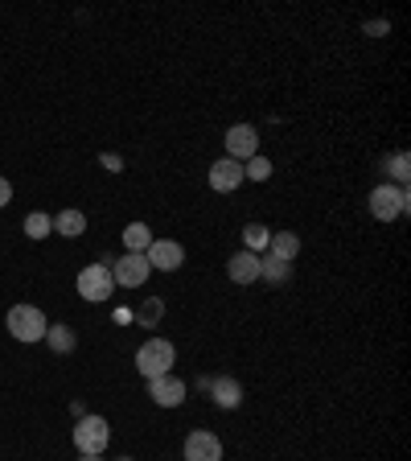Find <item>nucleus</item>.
Segmentation results:
<instances>
[{
    "instance_id": "obj_19",
    "label": "nucleus",
    "mask_w": 411,
    "mask_h": 461,
    "mask_svg": "<svg viewBox=\"0 0 411 461\" xmlns=\"http://www.w3.org/2000/svg\"><path fill=\"white\" fill-rule=\"evenodd\" d=\"M49 230H54V219H49V214L33 211V214L25 219V235H29V240H46Z\"/></svg>"
},
{
    "instance_id": "obj_2",
    "label": "nucleus",
    "mask_w": 411,
    "mask_h": 461,
    "mask_svg": "<svg viewBox=\"0 0 411 461\" xmlns=\"http://www.w3.org/2000/svg\"><path fill=\"white\" fill-rule=\"evenodd\" d=\"M4 326H9V334L17 338V342H41L46 330H49V321L38 305H13L9 317H4Z\"/></svg>"
},
{
    "instance_id": "obj_5",
    "label": "nucleus",
    "mask_w": 411,
    "mask_h": 461,
    "mask_svg": "<svg viewBox=\"0 0 411 461\" xmlns=\"http://www.w3.org/2000/svg\"><path fill=\"white\" fill-rule=\"evenodd\" d=\"M115 293V280H112V268L107 264H86L78 272V297L86 301H107Z\"/></svg>"
},
{
    "instance_id": "obj_12",
    "label": "nucleus",
    "mask_w": 411,
    "mask_h": 461,
    "mask_svg": "<svg viewBox=\"0 0 411 461\" xmlns=\"http://www.w3.org/2000/svg\"><path fill=\"white\" fill-rule=\"evenodd\" d=\"M227 276L235 280V285H255L259 280V256L255 251H235V256H230V264H227Z\"/></svg>"
},
{
    "instance_id": "obj_23",
    "label": "nucleus",
    "mask_w": 411,
    "mask_h": 461,
    "mask_svg": "<svg viewBox=\"0 0 411 461\" xmlns=\"http://www.w3.org/2000/svg\"><path fill=\"white\" fill-rule=\"evenodd\" d=\"M391 173H395V182L407 190V153H395L391 157Z\"/></svg>"
},
{
    "instance_id": "obj_17",
    "label": "nucleus",
    "mask_w": 411,
    "mask_h": 461,
    "mask_svg": "<svg viewBox=\"0 0 411 461\" xmlns=\"http://www.w3.org/2000/svg\"><path fill=\"white\" fill-rule=\"evenodd\" d=\"M148 243H153V230L144 227V222H128L124 227V251H148Z\"/></svg>"
},
{
    "instance_id": "obj_14",
    "label": "nucleus",
    "mask_w": 411,
    "mask_h": 461,
    "mask_svg": "<svg viewBox=\"0 0 411 461\" xmlns=\"http://www.w3.org/2000/svg\"><path fill=\"white\" fill-rule=\"evenodd\" d=\"M214 392V403L219 408H239L243 403V387L235 384V379H214V384H206Z\"/></svg>"
},
{
    "instance_id": "obj_20",
    "label": "nucleus",
    "mask_w": 411,
    "mask_h": 461,
    "mask_svg": "<svg viewBox=\"0 0 411 461\" xmlns=\"http://www.w3.org/2000/svg\"><path fill=\"white\" fill-rule=\"evenodd\" d=\"M46 342L54 346V350H62V355H67V350H75V334H70L67 326H49L46 330Z\"/></svg>"
},
{
    "instance_id": "obj_18",
    "label": "nucleus",
    "mask_w": 411,
    "mask_h": 461,
    "mask_svg": "<svg viewBox=\"0 0 411 461\" xmlns=\"http://www.w3.org/2000/svg\"><path fill=\"white\" fill-rule=\"evenodd\" d=\"M268 240H272L268 227H259V222H247V227H243V243H247V251H255V256L268 248Z\"/></svg>"
},
{
    "instance_id": "obj_16",
    "label": "nucleus",
    "mask_w": 411,
    "mask_h": 461,
    "mask_svg": "<svg viewBox=\"0 0 411 461\" xmlns=\"http://www.w3.org/2000/svg\"><path fill=\"white\" fill-rule=\"evenodd\" d=\"M288 276H292V264H284V259H276V256H259V280L284 285Z\"/></svg>"
},
{
    "instance_id": "obj_7",
    "label": "nucleus",
    "mask_w": 411,
    "mask_h": 461,
    "mask_svg": "<svg viewBox=\"0 0 411 461\" xmlns=\"http://www.w3.org/2000/svg\"><path fill=\"white\" fill-rule=\"evenodd\" d=\"M144 259H148V268H156V272H177L185 264V248L177 240H153L148 251H144Z\"/></svg>"
},
{
    "instance_id": "obj_25",
    "label": "nucleus",
    "mask_w": 411,
    "mask_h": 461,
    "mask_svg": "<svg viewBox=\"0 0 411 461\" xmlns=\"http://www.w3.org/2000/svg\"><path fill=\"white\" fill-rule=\"evenodd\" d=\"M13 202V185L4 182V177H0V211H4V206H9Z\"/></svg>"
},
{
    "instance_id": "obj_6",
    "label": "nucleus",
    "mask_w": 411,
    "mask_h": 461,
    "mask_svg": "<svg viewBox=\"0 0 411 461\" xmlns=\"http://www.w3.org/2000/svg\"><path fill=\"white\" fill-rule=\"evenodd\" d=\"M148 276H153V268H148V259H144L140 251H124L112 268V280L115 285H124V288H140Z\"/></svg>"
},
{
    "instance_id": "obj_4",
    "label": "nucleus",
    "mask_w": 411,
    "mask_h": 461,
    "mask_svg": "<svg viewBox=\"0 0 411 461\" xmlns=\"http://www.w3.org/2000/svg\"><path fill=\"white\" fill-rule=\"evenodd\" d=\"M107 441H112V424L103 416H78V424H75L78 453H103Z\"/></svg>"
},
{
    "instance_id": "obj_21",
    "label": "nucleus",
    "mask_w": 411,
    "mask_h": 461,
    "mask_svg": "<svg viewBox=\"0 0 411 461\" xmlns=\"http://www.w3.org/2000/svg\"><path fill=\"white\" fill-rule=\"evenodd\" d=\"M243 177H251V182H268V177H272V161H268V157H251V161L243 165Z\"/></svg>"
},
{
    "instance_id": "obj_3",
    "label": "nucleus",
    "mask_w": 411,
    "mask_h": 461,
    "mask_svg": "<svg viewBox=\"0 0 411 461\" xmlns=\"http://www.w3.org/2000/svg\"><path fill=\"white\" fill-rule=\"evenodd\" d=\"M371 214L379 222H391V219H399V214H407V190H403V185H374Z\"/></svg>"
},
{
    "instance_id": "obj_13",
    "label": "nucleus",
    "mask_w": 411,
    "mask_h": 461,
    "mask_svg": "<svg viewBox=\"0 0 411 461\" xmlns=\"http://www.w3.org/2000/svg\"><path fill=\"white\" fill-rule=\"evenodd\" d=\"M268 256H276V259H284V264H292V259L300 256V240L292 235V230H276L268 240Z\"/></svg>"
},
{
    "instance_id": "obj_1",
    "label": "nucleus",
    "mask_w": 411,
    "mask_h": 461,
    "mask_svg": "<svg viewBox=\"0 0 411 461\" xmlns=\"http://www.w3.org/2000/svg\"><path fill=\"white\" fill-rule=\"evenodd\" d=\"M173 358H177V350H173L169 338H148V342L136 350V371H140L144 379H161V375L173 371Z\"/></svg>"
},
{
    "instance_id": "obj_9",
    "label": "nucleus",
    "mask_w": 411,
    "mask_h": 461,
    "mask_svg": "<svg viewBox=\"0 0 411 461\" xmlns=\"http://www.w3.org/2000/svg\"><path fill=\"white\" fill-rule=\"evenodd\" d=\"M185 392H190V387H185L173 371L161 375V379H148V395H153L156 408H182V403H185Z\"/></svg>"
},
{
    "instance_id": "obj_15",
    "label": "nucleus",
    "mask_w": 411,
    "mask_h": 461,
    "mask_svg": "<svg viewBox=\"0 0 411 461\" xmlns=\"http://www.w3.org/2000/svg\"><path fill=\"white\" fill-rule=\"evenodd\" d=\"M54 230H58V235H67V240H78V235L86 230V214L83 211H58Z\"/></svg>"
},
{
    "instance_id": "obj_22",
    "label": "nucleus",
    "mask_w": 411,
    "mask_h": 461,
    "mask_svg": "<svg viewBox=\"0 0 411 461\" xmlns=\"http://www.w3.org/2000/svg\"><path fill=\"white\" fill-rule=\"evenodd\" d=\"M161 317H165V301L148 297V301H144V305H140V321H144V326H156Z\"/></svg>"
},
{
    "instance_id": "obj_27",
    "label": "nucleus",
    "mask_w": 411,
    "mask_h": 461,
    "mask_svg": "<svg viewBox=\"0 0 411 461\" xmlns=\"http://www.w3.org/2000/svg\"><path fill=\"white\" fill-rule=\"evenodd\" d=\"M120 461H132V457H120Z\"/></svg>"
},
{
    "instance_id": "obj_8",
    "label": "nucleus",
    "mask_w": 411,
    "mask_h": 461,
    "mask_svg": "<svg viewBox=\"0 0 411 461\" xmlns=\"http://www.w3.org/2000/svg\"><path fill=\"white\" fill-rule=\"evenodd\" d=\"M227 157L230 161H251V157H259V132L255 124H235L227 132Z\"/></svg>"
},
{
    "instance_id": "obj_24",
    "label": "nucleus",
    "mask_w": 411,
    "mask_h": 461,
    "mask_svg": "<svg viewBox=\"0 0 411 461\" xmlns=\"http://www.w3.org/2000/svg\"><path fill=\"white\" fill-rule=\"evenodd\" d=\"M99 165H103L107 173H120V169H124V157H115V153H103V157H99Z\"/></svg>"
},
{
    "instance_id": "obj_26",
    "label": "nucleus",
    "mask_w": 411,
    "mask_h": 461,
    "mask_svg": "<svg viewBox=\"0 0 411 461\" xmlns=\"http://www.w3.org/2000/svg\"><path fill=\"white\" fill-rule=\"evenodd\" d=\"M78 461H103V457H99V453H83V457H78Z\"/></svg>"
},
{
    "instance_id": "obj_10",
    "label": "nucleus",
    "mask_w": 411,
    "mask_h": 461,
    "mask_svg": "<svg viewBox=\"0 0 411 461\" xmlns=\"http://www.w3.org/2000/svg\"><path fill=\"white\" fill-rule=\"evenodd\" d=\"M185 461H222V441L206 429L190 432L185 437Z\"/></svg>"
},
{
    "instance_id": "obj_11",
    "label": "nucleus",
    "mask_w": 411,
    "mask_h": 461,
    "mask_svg": "<svg viewBox=\"0 0 411 461\" xmlns=\"http://www.w3.org/2000/svg\"><path fill=\"white\" fill-rule=\"evenodd\" d=\"M243 182H247V177H243V165H239V161L222 157V161H214V165H210V190L230 194V190H239Z\"/></svg>"
}]
</instances>
